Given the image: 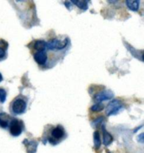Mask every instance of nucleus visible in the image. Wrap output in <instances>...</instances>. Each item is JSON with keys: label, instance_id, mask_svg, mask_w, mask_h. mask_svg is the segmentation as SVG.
Masks as SVG:
<instances>
[{"label": "nucleus", "instance_id": "7", "mask_svg": "<svg viewBox=\"0 0 144 153\" xmlns=\"http://www.w3.org/2000/svg\"><path fill=\"white\" fill-rule=\"evenodd\" d=\"M24 144L26 146L28 153H35L36 152L37 142H36L35 140H25L24 141Z\"/></svg>", "mask_w": 144, "mask_h": 153}, {"label": "nucleus", "instance_id": "17", "mask_svg": "<svg viewBox=\"0 0 144 153\" xmlns=\"http://www.w3.org/2000/svg\"><path fill=\"white\" fill-rule=\"evenodd\" d=\"M6 56V51L4 48L0 47V60L4 59Z\"/></svg>", "mask_w": 144, "mask_h": 153}, {"label": "nucleus", "instance_id": "12", "mask_svg": "<svg viewBox=\"0 0 144 153\" xmlns=\"http://www.w3.org/2000/svg\"><path fill=\"white\" fill-rule=\"evenodd\" d=\"M71 3L73 4L77 5L79 9H84V10L88 9V4H89V2H87V1H72Z\"/></svg>", "mask_w": 144, "mask_h": 153}, {"label": "nucleus", "instance_id": "6", "mask_svg": "<svg viewBox=\"0 0 144 153\" xmlns=\"http://www.w3.org/2000/svg\"><path fill=\"white\" fill-rule=\"evenodd\" d=\"M47 58L48 57L46 51H36L34 54V59L39 65H45Z\"/></svg>", "mask_w": 144, "mask_h": 153}, {"label": "nucleus", "instance_id": "11", "mask_svg": "<svg viewBox=\"0 0 144 153\" xmlns=\"http://www.w3.org/2000/svg\"><path fill=\"white\" fill-rule=\"evenodd\" d=\"M126 4L129 9L132 11H137L139 9L140 1H126Z\"/></svg>", "mask_w": 144, "mask_h": 153}, {"label": "nucleus", "instance_id": "13", "mask_svg": "<svg viewBox=\"0 0 144 153\" xmlns=\"http://www.w3.org/2000/svg\"><path fill=\"white\" fill-rule=\"evenodd\" d=\"M94 140H95V147L96 149H99L100 147V145H101V142H100V136H99V133L98 131L95 132L94 134Z\"/></svg>", "mask_w": 144, "mask_h": 153}, {"label": "nucleus", "instance_id": "5", "mask_svg": "<svg viewBox=\"0 0 144 153\" xmlns=\"http://www.w3.org/2000/svg\"><path fill=\"white\" fill-rule=\"evenodd\" d=\"M113 96H114V94H113L112 92H110V90H104L95 95V100L97 103H101L102 101L111 99L113 98Z\"/></svg>", "mask_w": 144, "mask_h": 153}, {"label": "nucleus", "instance_id": "4", "mask_svg": "<svg viewBox=\"0 0 144 153\" xmlns=\"http://www.w3.org/2000/svg\"><path fill=\"white\" fill-rule=\"evenodd\" d=\"M26 102L23 99H16L12 104V111L14 114H21L26 109Z\"/></svg>", "mask_w": 144, "mask_h": 153}, {"label": "nucleus", "instance_id": "10", "mask_svg": "<svg viewBox=\"0 0 144 153\" xmlns=\"http://www.w3.org/2000/svg\"><path fill=\"white\" fill-rule=\"evenodd\" d=\"M103 142L104 146H109L112 142V136L110 135V134L107 132V131L104 129V127H103Z\"/></svg>", "mask_w": 144, "mask_h": 153}, {"label": "nucleus", "instance_id": "9", "mask_svg": "<svg viewBox=\"0 0 144 153\" xmlns=\"http://www.w3.org/2000/svg\"><path fill=\"white\" fill-rule=\"evenodd\" d=\"M34 48L36 51H46V42L44 41H36L34 44Z\"/></svg>", "mask_w": 144, "mask_h": 153}, {"label": "nucleus", "instance_id": "15", "mask_svg": "<svg viewBox=\"0 0 144 153\" xmlns=\"http://www.w3.org/2000/svg\"><path fill=\"white\" fill-rule=\"evenodd\" d=\"M6 97H7L6 91L3 88H0V103H4L6 100Z\"/></svg>", "mask_w": 144, "mask_h": 153}, {"label": "nucleus", "instance_id": "1", "mask_svg": "<svg viewBox=\"0 0 144 153\" xmlns=\"http://www.w3.org/2000/svg\"><path fill=\"white\" fill-rule=\"evenodd\" d=\"M123 108H124V107H123V104H122V102L120 100L115 99V100H112L108 104L107 108H106V114L108 116L115 115V114H117L120 111H122Z\"/></svg>", "mask_w": 144, "mask_h": 153}, {"label": "nucleus", "instance_id": "8", "mask_svg": "<svg viewBox=\"0 0 144 153\" xmlns=\"http://www.w3.org/2000/svg\"><path fill=\"white\" fill-rule=\"evenodd\" d=\"M51 135L55 140H61L64 135V131L61 126L56 127L51 131Z\"/></svg>", "mask_w": 144, "mask_h": 153}, {"label": "nucleus", "instance_id": "19", "mask_svg": "<svg viewBox=\"0 0 144 153\" xmlns=\"http://www.w3.org/2000/svg\"><path fill=\"white\" fill-rule=\"evenodd\" d=\"M2 80H3V76H2V74L0 73V82H2Z\"/></svg>", "mask_w": 144, "mask_h": 153}, {"label": "nucleus", "instance_id": "16", "mask_svg": "<svg viewBox=\"0 0 144 153\" xmlns=\"http://www.w3.org/2000/svg\"><path fill=\"white\" fill-rule=\"evenodd\" d=\"M9 126V122L5 120L4 119L0 117V127L2 128H7Z\"/></svg>", "mask_w": 144, "mask_h": 153}, {"label": "nucleus", "instance_id": "18", "mask_svg": "<svg viewBox=\"0 0 144 153\" xmlns=\"http://www.w3.org/2000/svg\"><path fill=\"white\" fill-rule=\"evenodd\" d=\"M143 134L142 133V134H140L139 136L137 137V139L139 140V141L141 142V143H143Z\"/></svg>", "mask_w": 144, "mask_h": 153}, {"label": "nucleus", "instance_id": "14", "mask_svg": "<svg viewBox=\"0 0 144 153\" xmlns=\"http://www.w3.org/2000/svg\"><path fill=\"white\" fill-rule=\"evenodd\" d=\"M104 108V105L101 103H97L95 105H93L91 107V110L93 112H99V111H101Z\"/></svg>", "mask_w": 144, "mask_h": 153}, {"label": "nucleus", "instance_id": "3", "mask_svg": "<svg viewBox=\"0 0 144 153\" xmlns=\"http://www.w3.org/2000/svg\"><path fill=\"white\" fill-rule=\"evenodd\" d=\"M68 43V39H66L64 41H60L58 39H52L46 42V48L51 51H59L65 48Z\"/></svg>", "mask_w": 144, "mask_h": 153}, {"label": "nucleus", "instance_id": "2", "mask_svg": "<svg viewBox=\"0 0 144 153\" xmlns=\"http://www.w3.org/2000/svg\"><path fill=\"white\" fill-rule=\"evenodd\" d=\"M9 131H10L11 135H13V136H19V135H21L24 125H23V123L20 120H16V119H13L9 123Z\"/></svg>", "mask_w": 144, "mask_h": 153}]
</instances>
